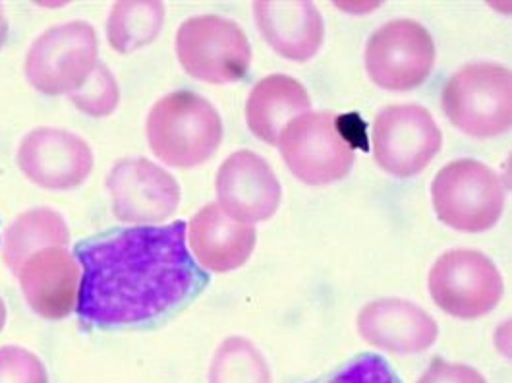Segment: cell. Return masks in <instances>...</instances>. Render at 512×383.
Returning a JSON list of instances; mask_svg holds the SVG:
<instances>
[{"label":"cell","mask_w":512,"mask_h":383,"mask_svg":"<svg viewBox=\"0 0 512 383\" xmlns=\"http://www.w3.org/2000/svg\"><path fill=\"white\" fill-rule=\"evenodd\" d=\"M186 229L172 221L80 240V322L91 329L151 324L200 295L209 275L186 246Z\"/></svg>","instance_id":"1"},{"label":"cell","mask_w":512,"mask_h":383,"mask_svg":"<svg viewBox=\"0 0 512 383\" xmlns=\"http://www.w3.org/2000/svg\"><path fill=\"white\" fill-rule=\"evenodd\" d=\"M145 130L151 151L174 169L198 167L223 142L217 109L194 91H174L159 99L149 111Z\"/></svg>","instance_id":"2"},{"label":"cell","mask_w":512,"mask_h":383,"mask_svg":"<svg viewBox=\"0 0 512 383\" xmlns=\"http://www.w3.org/2000/svg\"><path fill=\"white\" fill-rule=\"evenodd\" d=\"M443 113L458 130L489 140L512 124V74L503 64L474 62L460 68L445 84Z\"/></svg>","instance_id":"3"},{"label":"cell","mask_w":512,"mask_h":383,"mask_svg":"<svg viewBox=\"0 0 512 383\" xmlns=\"http://www.w3.org/2000/svg\"><path fill=\"white\" fill-rule=\"evenodd\" d=\"M437 217L458 233L493 229L505 209V186L499 175L476 159H458L443 167L431 184Z\"/></svg>","instance_id":"4"},{"label":"cell","mask_w":512,"mask_h":383,"mask_svg":"<svg viewBox=\"0 0 512 383\" xmlns=\"http://www.w3.org/2000/svg\"><path fill=\"white\" fill-rule=\"evenodd\" d=\"M176 55L188 76L207 84H234L250 70L252 45L236 22L205 14L180 26Z\"/></svg>","instance_id":"5"},{"label":"cell","mask_w":512,"mask_h":383,"mask_svg":"<svg viewBox=\"0 0 512 383\" xmlns=\"http://www.w3.org/2000/svg\"><path fill=\"white\" fill-rule=\"evenodd\" d=\"M288 171L310 186L346 177L356 159L354 144L333 113H306L288 122L277 142Z\"/></svg>","instance_id":"6"},{"label":"cell","mask_w":512,"mask_h":383,"mask_svg":"<svg viewBox=\"0 0 512 383\" xmlns=\"http://www.w3.org/2000/svg\"><path fill=\"white\" fill-rule=\"evenodd\" d=\"M99 39L87 22H68L43 31L26 57L29 86L45 95H70L97 66Z\"/></svg>","instance_id":"7"},{"label":"cell","mask_w":512,"mask_h":383,"mask_svg":"<svg viewBox=\"0 0 512 383\" xmlns=\"http://www.w3.org/2000/svg\"><path fill=\"white\" fill-rule=\"evenodd\" d=\"M429 295L449 316L476 320L503 298V277L497 266L476 250H451L429 271Z\"/></svg>","instance_id":"8"},{"label":"cell","mask_w":512,"mask_h":383,"mask_svg":"<svg viewBox=\"0 0 512 383\" xmlns=\"http://www.w3.org/2000/svg\"><path fill=\"white\" fill-rule=\"evenodd\" d=\"M371 144L383 171L408 178L422 173L439 153L443 134L424 107L412 103L391 105L375 118Z\"/></svg>","instance_id":"9"},{"label":"cell","mask_w":512,"mask_h":383,"mask_svg":"<svg viewBox=\"0 0 512 383\" xmlns=\"http://www.w3.org/2000/svg\"><path fill=\"white\" fill-rule=\"evenodd\" d=\"M435 64L431 33L414 20H393L375 31L366 47V70L379 88H420Z\"/></svg>","instance_id":"10"},{"label":"cell","mask_w":512,"mask_h":383,"mask_svg":"<svg viewBox=\"0 0 512 383\" xmlns=\"http://www.w3.org/2000/svg\"><path fill=\"white\" fill-rule=\"evenodd\" d=\"M113 211L122 223L157 225L180 204V186L169 171L149 159L118 161L107 178Z\"/></svg>","instance_id":"11"},{"label":"cell","mask_w":512,"mask_h":383,"mask_svg":"<svg viewBox=\"0 0 512 383\" xmlns=\"http://www.w3.org/2000/svg\"><path fill=\"white\" fill-rule=\"evenodd\" d=\"M215 190L219 207L238 223L269 221L281 206V182L254 151L240 149L219 167Z\"/></svg>","instance_id":"12"},{"label":"cell","mask_w":512,"mask_h":383,"mask_svg":"<svg viewBox=\"0 0 512 383\" xmlns=\"http://www.w3.org/2000/svg\"><path fill=\"white\" fill-rule=\"evenodd\" d=\"M93 151L84 138L60 128H37L20 142L18 167L47 190H72L93 171Z\"/></svg>","instance_id":"13"},{"label":"cell","mask_w":512,"mask_h":383,"mask_svg":"<svg viewBox=\"0 0 512 383\" xmlns=\"http://www.w3.org/2000/svg\"><path fill=\"white\" fill-rule=\"evenodd\" d=\"M18 277L24 298L37 316L62 320L78 308L82 273L66 248L53 246L33 254Z\"/></svg>","instance_id":"14"},{"label":"cell","mask_w":512,"mask_h":383,"mask_svg":"<svg viewBox=\"0 0 512 383\" xmlns=\"http://www.w3.org/2000/svg\"><path fill=\"white\" fill-rule=\"evenodd\" d=\"M358 331L366 343L393 354L427 351L439 335L437 322L420 306L402 298H379L358 316Z\"/></svg>","instance_id":"15"},{"label":"cell","mask_w":512,"mask_h":383,"mask_svg":"<svg viewBox=\"0 0 512 383\" xmlns=\"http://www.w3.org/2000/svg\"><path fill=\"white\" fill-rule=\"evenodd\" d=\"M254 16L261 37L283 59L306 62L321 49L325 26L313 2L259 0Z\"/></svg>","instance_id":"16"},{"label":"cell","mask_w":512,"mask_h":383,"mask_svg":"<svg viewBox=\"0 0 512 383\" xmlns=\"http://www.w3.org/2000/svg\"><path fill=\"white\" fill-rule=\"evenodd\" d=\"M256 240L252 225L234 221L217 204L201 207L188 225V244L196 262L215 273L244 266L254 254Z\"/></svg>","instance_id":"17"},{"label":"cell","mask_w":512,"mask_h":383,"mask_svg":"<svg viewBox=\"0 0 512 383\" xmlns=\"http://www.w3.org/2000/svg\"><path fill=\"white\" fill-rule=\"evenodd\" d=\"M310 107V93L298 80L273 74L252 89L246 103V122L257 140L277 146L286 124L306 115Z\"/></svg>","instance_id":"18"},{"label":"cell","mask_w":512,"mask_h":383,"mask_svg":"<svg viewBox=\"0 0 512 383\" xmlns=\"http://www.w3.org/2000/svg\"><path fill=\"white\" fill-rule=\"evenodd\" d=\"M68 242L70 231L62 215L49 207H37L16 217L6 229L2 258L18 275L33 254L53 246L66 248Z\"/></svg>","instance_id":"19"},{"label":"cell","mask_w":512,"mask_h":383,"mask_svg":"<svg viewBox=\"0 0 512 383\" xmlns=\"http://www.w3.org/2000/svg\"><path fill=\"white\" fill-rule=\"evenodd\" d=\"M165 24L163 2H116L109 16L107 35L116 53L130 55L151 45Z\"/></svg>","instance_id":"20"},{"label":"cell","mask_w":512,"mask_h":383,"mask_svg":"<svg viewBox=\"0 0 512 383\" xmlns=\"http://www.w3.org/2000/svg\"><path fill=\"white\" fill-rule=\"evenodd\" d=\"M209 383H273L263 354L244 337H228L211 360Z\"/></svg>","instance_id":"21"},{"label":"cell","mask_w":512,"mask_h":383,"mask_svg":"<svg viewBox=\"0 0 512 383\" xmlns=\"http://www.w3.org/2000/svg\"><path fill=\"white\" fill-rule=\"evenodd\" d=\"M70 101L76 109L89 117L105 118L113 115L120 103V88L113 72L103 62H97L86 84L70 93Z\"/></svg>","instance_id":"22"},{"label":"cell","mask_w":512,"mask_h":383,"mask_svg":"<svg viewBox=\"0 0 512 383\" xmlns=\"http://www.w3.org/2000/svg\"><path fill=\"white\" fill-rule=\"evenodd\" d=\"M313 383H402L391 364L379 354H360L339 372Z\"/></svg>","instance_id":"23"},{"label":"cell","mask_w":512,"mask_h":383,"mask_svg":"<svg viewBox=\"0 0 512 383\" xmlns=\"http://www.w3.org/2000/svg\"><path fill=\"white\" fill-rule=\"evenodd\" d=\"M0 383H49L47 368L39 356L24 349L0 347Z\"/></svg>","instance_id":"24"},{"label":"cell","mask_w":512,"mask_h":383,"mask_svg":"<svg viewBox=\"0 0 512 383\" xmlns=\"http://www.w3.org/2000/svg\"><path fill=\"white\" fill-rule=\"evenodd\" d=\"M418 383H487V380L478 370L466 364L435 360Z\"/></svg>","instance_id":"25"},{"label":"cell","mask_w":512,"mask_h":383,"mask_svg":"<svg viewBox=\"0 0 512 383\" xmlns=\"http://www.w3.org/2000/svg\"><path fill=\"white\" fill-rule=\"evenodd\" d=\"M6 37H8V20H6L4 8H2V4H0V49H2V45L6 43Z\"/></svg>","instance_id":"26"},{"label":"cell","mask_w":512,"mask_h":383,"mask_svg":"<svg viewBox=\"0 0 512 383\" xmlns=\"http://www.w3.org/2000/svg\"><path fill=\"white\" fill-rule=\"evenodd\" d=\"M4 324H6V306H4V300L0 298V331H2Z\"/></svg>","instance_id":"27"}]
</instances>
